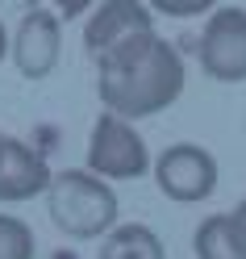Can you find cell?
Instances as JSON below:
<instances>
[{"label": "cell", "instance_id": "obj_1", "mask_svg": "<svg viewBox=\"0 0 246 259\" xmlns=\"http://www.w3.org/2000/svg\"><path fill=\"white\" fill-rule=\"evenodd\" d=\"M96 92H101L105 109L129 121L155 117V113L171 109L184 92V59L155 29L134 34L113 51L96 55Z\"/></svg>", "mask_w": 246, "mask_h": 259}, {"label": "cell", "instance_id": "obj_2", "mask_svg": "<svg viewBox=\"0 0 246 259\" xmlns=\"http://www.w3.org/2000/svg\"><path fill=\"white\" fill-rule=\"evenodd\" d=\"M46 213L67 238H105L117 226V192L88 167L55 171L46 188Z\"/></svg>", "mask_w": 246, "mask_h": 259}, {"label": "cell", "instance_id": "obj_3", "mask_svg": "<svg viewBox=\"0 0 246 259\" xmlns=\"http://www.w3.org/2000/svg\"><path fill=\"white\" fill-rule=\"evenodd\" d=\"M88 171H96L101 180H138L151 171V151L129 117L113 109L96 117L88 134Z\"/></svg>", "mask_w": 246, "mask_h": 259}, {"label": "cell", "instance_id": "obj_4", "mask_svg": "<svg viewBox=\"0 0 246 259\" xmlns=\"http://www.w3.org/2000/svg\"><path fill=\"white\" fill-rule=\"evenodd\" d=\"M196 59L201 71L217 84H242L246 79V9L221 5L213 9L209 25L201 29L196 42Z\"/></svg>", "mask_w": 246, "mask_h": 259}, {"label": "cell", "instance_id": "obj_5", "mask_svg": "<svg viewBox=\"0 0 246 259\" xmlns=\"http://www.w3.org/2000/svg\"><path fill=\"white\" fill-rule=\"evenodd\" d=\"M155 184L175 205L209 201L213 188H217V159L196 142H171L155 159Z\"/></svg>", "mask_w": 246, "mask_h": 259}, {"label": "cell", "instance_id": "obj_6", "mask_svg": "<svg viewBox=\"0 0 246 259\" xmlns=\"http://www.w3.org/2000/svg\"><path fill=\"white\" fill-rule=\"evenodd\" d=\"M9 55H13V63H17V71L25 79H46L59 67V55H63V17L34 5L17 21V29H13Z\"/></svg>", "mask_w": 246, "mask_h": 259}, {"label": "cell", "instance_id": "obj_7", "mask_svg": "<svg viewBox=\"0 0 246 259\" xmlns=\"http://www.w3.org/2000/svg\"><path fill=\"white\" fill-rule=\"evenodd\" d=\"M146 29H155V9L146 0H101L84 25V51L96 59L125 38L146 34Z\"/></svg>", "mask_w": 246, "mask_h": 259}, {"label": "cell", "instance_id": "obj_8", "mask_svg": "<svg viewBox=\"0 0 246 259\" xmlns=\"http://www.w3.org/2000/svg\"><path fill=\"white\" fill-rule=\"evenodd\" d=\"M51 180H55V171L46 167V159L29 142L0 134V201L5 205L29 201V197L51 188Z\"/></svg>", "mask_w": 246, "mask_h": 259}, {"label": "cell", "instance_id": "obj_9", "mask_svg": "<svg viewBox=\"0 0 246 259\" xmlns=\"http://www.w3.org/2000/svg\"><path fill=\"white\" fill-rule=\"evenodd\" d=\"M196 259H246V226L238 213H209L192 234Z\"/></svg>", "mask_w": 246, "mask_h": 259}, {"label": "cell", "instance_id": "obj_10", "mask_svg": "<svg viewBox=\"0 0 246 259\" xmlns=\"http://www.w3.org/2000/svg\"><path fill=\"white\" fill-rule=\"evenodd\" d=\"M101 259H167V247L151 226L125 222L101 238Z\"/></svg>", "mask_w": 246, "mask_h": 259}, {"label": "cell", "instance_id": "obj_11", "mask_svg": "<svg viewBox=\"0 0 246 259\" xmlns=\"http://www.w3.org/2000/svg\"><path fill=\"white\" fill-rule=\"evenodd\" d=\"M38 242L29 222H21L17 213H0V259H34Z\"/></svg>", "mask_w": 246, "mask_h": 259}, {"label": "cell", "instance_id": "obj_12", "mask_svg": "<svg viewBox=\"0 0 246 259\" xmlns=\"http://www.w3.org/2000/svg\"><path fill=\"white\" fill-rule=\"evenodd\" d=\"M155 13H163V17H175V21H184V17H201V13H213L221 5V0H146Z\"/></svg>", "mask_w": 246, "mask_h": 259}, {"label": "cell", "instance_id": "obj_13", "mask_svg": "<svg viewBox=\"0 0 246 259\" xmlns=\"http://www.w3.org/2000/svg\"><path fill=\"white\" fill-rule=\"evenodd\" d=\"M34 5H42V9L59 13L63 21H71V17H84V13L92 9V0H34Z\"/></svg>", "mask_w": 246, "mask_h": 259}, {"label": "cell", "instance_id": "obj_14", "mask_svg": "<svg viewBox=\"0 0 246 259\" xmlns=\"http://www.w3.org/2000/svg\"><path fill=\"white\" fill-rule=\"evenodd\" d=\"M9 55V29H5V21H0V59Z\"/></svg>", "mask_w": 246, "mask_h": 259}, {"label": "cell", "instance_id": "obj_15", "mask_svg": "<svg viewBox=\"0 0 246 259\" xmlns=\"http://www.w3.org/2000/svg\"><path fill=\"white\" fill-rule=\"evenodd\" d=\"M234 213H238V222L246 226V201H238V205H234Z\"/></svg>", "mask_w": 246, "mask_h": 259}]
</instances>
